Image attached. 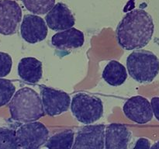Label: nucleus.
Returning a JSON list of instances; mask_svg holds the SVG:
<instances>
[{
    "label": "nucleus",
    "mask_w": 159,
    "mask_h": 149,
    "mask_svg": "<svg viewBox=\"0 0 159 149\" xmlns=\"http://www.w3.org/2000/svg\"><path fill=\"white\" fill-rule=\"evenodd\" d=\"M105 130L106 126L104 124L82 127L76 133L72 148H105Z\"/></svg>",
    "instance_id": "obj_6"
},
{
    "label": "nucleus",
    "mask_w": 159,
    "mask_h": 149,
    "mask_svg": "<svg viewBox=\"0 0 159 149\" xmlns=\"http://www.w3.org/2000/svg\"><path fill=\"white\" fill-rule=\"evenodd\" d=\"M152 110L155 118L159 121V97H153L151 100Z\"/></svg>",
    "instance_id": "obj_22"
},
{
    "label": "nucleus",
    "mask_w": 159,
    "mask_h": 149,
    "mask_svg": "<svg viewBox=\"0 0 159 149\" xmlns=\"http://www.w3.org/2000/svg\"><path fill=\"white\" fill-rule=\"evenodd\" d=\"M155 31L152 16L144 9L127 12L116 27L118 44L124 50H138L148 44Z\"/></svg>",
    "instance_id": "obj_1"
},
{
    "label": "nucleus",
    "mask_w": 159,
    "mask_h": 149,
    "mask_svg": "<svg viewBox=\"0 0 159 149\" xmlns=\"http://www.w3.org/2000/svg\"><path fill=\"white\" fill-rule=\"evenodd\" d=\"M130 77L140 83H150L159 73V59L153 52L136 50L127 58Z\"/></svg>",
    "instance_id": "obj_3"
},
{
    "label": "nucleus",
    "mask_w": 159,
    "mask_h": 149,
    "mask_svg": "<svg viewBox=\"0 0 159 149\" xmlns=\"http://www.w3.org/2000/svg\"><path fill=\"white\" fill-rule=\"evenodd\" d=\"M45 21L52 30L63 31L72 27L75 23V19L66 4L57 2L46 14Z\"/></svg>",
    "instance_id": "obj_11"
},
{
    "label": "nucleus",
    "mask_w": 159,
    "mask_h": 149,
    "mask_svg": "<svg viewBox=\"0 0 159 149\" xmlns=\"http://www.w3.org/2000/svg\"><path fill=\"white\" fill-rule=\"evenodd\" d=\"M74 137L75 133L72 130H65L58 132L48 138L45 147L51 149H71L74 144Z\"/></svg>",
    "instance_id": "obj_16"
},
{
    "label": "nucleus",
    "mask_w": 159,
    "mask_h": 149,
    "mask_svg": "<svg viewBox=\"0 0 159 149\" xmlns=\"http://www.w3.org/2000/svg\"><path fill=\"white\" fill-rule=\"evenodd\" d=\"M102 79L110 85L120 86L127 80V69L117 61H110L102 71Z\"/></svg>",
    "instance_id": "obj_15"
},
{
    "label": "nucleus",
    "mask_w": 159,
    "mask_h": 149,
    "mask_svg": "<svg viewBox=\"0 0 159 149\" xmlns=\"http://www.w3.org/2000/svg\"><path fill=\"white\" fill-rule=\"evenodd\" d=\"M48 29L46 21L36 14H26L20 25V34L25 41L37 43L45 40Z\"/></svg>",
    "instance_id": "obj_10"
},
{
    "label": "nucleus",
    "mask_w": 159,
    "mask_h": 149,
    "mask_svg": "<svg viewBox=\"0 0 159 149\" xmlns=\"http://www.w3.org/2000/svg\"><path fill=\"white\" fill-rule=\"evenodd\" d=\"M40 89L43 109L48 116L61 114L71 106V97L65 92L43 85L40 86Z\"/></svg>",
    "instance_id": "obj_7"
},
{
    "label": "nucleus",
    "mask_w": 159,
    "mask_h": 149,
    "mask_svg": "<svg viewBox=\"0 0 159 149\" xmlns=\"http://www.w3.org/2000/svg\"><path fill=\"white\" fill-rule=\"evenodd\" d=\"M9 109L11 118L20 123L37 121L46 113L40 95L29 87L22 88L15 93Z\"/></svg>",
    "instance_id": "obj_2"
},
{
    "label": "nucleus",
    "mask_w": 159,
    "mask_h": 149,
    "mask_svg": "<svg viewBox=\"0 0 159 149\" xmlns=\"http://www.w3.org/2000/svg\"><path fill=\"white\" fill-rule=\"evenodd\" d=\"M132 138L130 129L124 124H110L106 127L105 148L127 149Z\"/></svg>",
    "instance_id": "obj_12"
},
{
    "label": "nucleus",
    "mask_w": 159,
    "mask_h": 149,
    "mask_svg": "<svg viewBox=\"0 0 159 149\" xmlns=\"http://www.w3.org/2000/svg\"><path fill=\"white\" fill-rule=\"evenodd\" d=\"M15 92L16 86L10 80L0 78V107L10 102Z\"/></svg>",
    "instance_id": "obj_19"
},
{
    "label": "nucleus",
    "mask_w": 159,
    "mask_h": 149,
    "mask_svg": "<svg viewBox=\"0 0 159 149\" xmlns=\"http://www.w3.org/2000/svg\"><path fill=\"white\" fill-rule=\"evenodd\" d=\"M19 147L37 149L44 145L49 138V130L40 122L25 123L16 130Z\"/></svg>",
    "instance_id": "obj_5"
},
{
    "label": "nucleus",
    "mask_w": 159,
    "mask_h": 149,
    "mask_svg": "<svg viewBox=\"0 0 159 149\" xmlns=\"http://www.w3.org/2000/svg\"><path fill=\"white\" fill-rule=\"evenodd\" d=\"M22 9L13 0H0V34L13 35L22 20Z\"/></svg>",
    "instance_id": "obj_8"
},
{
    "label": "nucleus",
    "mask_w": 159,
    "mask_h": 149,
    "mask_svg": "<svg viewBox=\"0 0 159 149\" xmlns=\"http://www.w3.org/2000/svg\"><path fill=\"white\" fill-rule=\"evenodd\" d=\"M25 8L36 15L47 14L55 5V0H21Z\"/></svg>",
    "instance_id": "obj_17"
},
{
    "label": "nucleus",
    "mask_w": 159,
    "mask_h": 149,
    "mask_svg": "<svg viewBox=\"0 0 159 149\" xmlns=\"http://www.w3.org/2000/svg\"><path fill=\"white\" fill-rule=\"evenodd\" d=\"M72 115L79 122L91 124L96 122L103 114V103L100 98L87 93H77L71 102Z\"/></svg>",
    "instance_id": "obj_4"
},
{
    "label": "nucleus",
    "mask_w": 159,
    "mask_h": 149,
    "mask_svg": "<svg viewBox=\"0 0 159 149\" xmlns=\"http://www.w3.org/2000/svg\"><path fill=\"white\" fill-rule=\"evenodd\" d=\"M18 74L21 79L29 83H37L43 76V65L33 57H23L18 64Z\"/></svg>",
    "instance_id": "obj_14"
},
{
    "label": "nucleus",
    "mask_w": 159,
    "mask_h": 149,
    "mask_svg": "<svg viewBox=\"0 0 159 149\" xmlns=\"http://www.w3.org/2000/svg\"><path fill=\"white\" fill-rule=\"evenodd\" d=\"M85 37L82 31L75 28H70L53 35L51 43L54 47L60 50L76 49L82 47Z\"/></svg>",
    "instance_id": "obj_13"
},
{
    "label": "nucleus",
    "mask_w": 159,
    "mask_h": 149,
    "mask_svg": "<svg viewBox=\"0 0 159 149\" xmlns=\"http://www.w3.org/2000/svg\"><path fill=\"white\" fill-rule=\"evenodd\" d=\"M151 142L149 140L146 139V138H139L137 141L136 144H135L134 149H141V148H151Z\"/></svg>",
    "instance_id": "obj_21"
},
{
    "label": "nucleus",
    "mask_w": 159,
    "mask_h": 149,
    "mask_svg": "<svg viewBox=\"0 0 159 149\" xmlns=\"http://www.w3.org/2000/svg\"><path fill=\"white\" fill-rule=\"evenodd\" d=\"M12 66V59L9 54L0 52V78L6 77L10 73Z\"/></svg>",
    "instance_id": "obj_20"
},
{
    "label": "nucleus",
    "mask_w": 159,
    "mask_h": 149,
    "mask_svg": "<svg viewBox=\"0 0 159 149\" xmlns=\"http://www.w3.org/2000/svg\"><path fill=\"white\" fill-rule=\"evenodd\" d=\"M0 148H20L16 130L9 127H0Z\"/></svg>",
    "instance_id": "obj_18"
},
{
    "label": "nucleus",
    "mask_w": 159,
    "mask_h": 149,
    "mask_svg": "<svg viewBox=\"0 0 159 149\" xmlns=\"http://www.w3.org/2000/svg\"><path fill=\"white\" fill-rule=\"evenodd\" d=\"M125 116L138 124H145L153 118L152 104L141 96H132L127 99L123 106Z\"/></svg>",
    "instance_id": "obj_9"
},
{
    "label": "nucleus",
    "mask_w": 159,
    "mask_h": 149,
    "mask_svg": "<svg viewBox=\"0 0 159 149\" xmlns=\"http://www.w3.org/2000/svg\"><path fill=\"white\" fill-rule=\"evenodd\" d=\"M151 148H153V149L154 148H159V141H157V142L155 143L153 146H152V147H151Z\"/></svg>",
    "instance_id": "obj_23"
}]
</instances>
